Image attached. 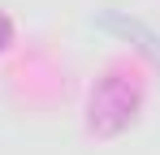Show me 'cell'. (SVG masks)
Listing matches in <instances>:
<instances>
[{
    "mask_svg": "<svg viewBox=\"0 0 160 155\" xmlns=\"http://www.w3.org/2000/svg\"><path fill=\"white\" fill-rule=\"evenodd\" d=\"M138 108H143L138 82H130L126 73H104L87 99V129L95 138H117L138 121Z\"/></svg>",
    "mask_w": 160,
    "mask_h": 155,
    "instance_id": "cell-1",
    "label": "cell"
},
{
    "mask_svg": "<svg viewBox=\"0 0 160 155\" xmlns=\"http://www.w3.org/2000/svg\"><path fill=\"white\" fill-rule=\"evenodd\" d=\"M4 43H9V22L0 17V52H4Z\"/></svg>",
    "mask_w": 160,
    "mask_h": 155,
    "instance_id": "cell-2",
    "label": "cell"
}]
</instances>
